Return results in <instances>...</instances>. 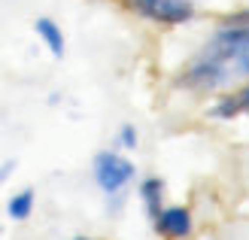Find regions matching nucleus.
Here are the masks:
<instances>
[{
    "label": "nucleus",
    "mask_w": 249,
    "mask_h": 240,
    "mask_svg": "<svg viewBox=\"0 0 249 240\" xmlns=\"http://www.w3.org/2000/svg\"><path fill=\"white\" fill-rule=\"evenodd\" d=\"M249 79V12L234 16L228 24L210 37V40L189 58L179 70L177 85L195 94L222 92Z\"/></svg>",
    "instance_id": "obj_1"
},
{
    "label": "nucleus",
    "mask_w": 249,
    "mask_h": 240,
    "mask_svg": "<svg viewBox=\"0 0 249 240\" xmlns=\"http://www.w3.org/2000/svg\"><path fill=\"white\" fill-rule=\"evenodd\" d=\"M91 173H94V183H97V188H101L104 195H122L124 188L131 185V180H134V164L124 158V155H119V152H97L94 155V164H91Z\"/></svg>",
    "instance_id": "obj_2"
},
{
    "label": "nucleus",
    "mask_w": 249,
    "mask_h": 240,
    "mask_svg": "<svg viewBox=\"0 0 249 240\" xmlns=\"http://www.w3.org/2000/svg\"><path fill=\"white\" fill-rule=\"evenodd\" d=\"M155 231L164 237V240H185L195 228V216L189 207H179V204H170V207H161L155 216H152Z\"/></svg>",
    "instance_id": "obj_3"
},
{
    "label": "nucleus",
    "mask_w": 249,
    "mask_h": 240,
    "mask_svg": "<svg viewBox=\"0 0 249 240\" xmlns=\"http://www.w3.org/2000/svg\"><path fill=\"white\" fill-rule=\"evenodd\" d=\"M210 116L219 122H231V119H249V79L228 88L213 107H210Z\"/></svg>",
    "instance_id": "obj_4"
},
{
    "label": "nucleus",
    "mask_w": 249,
    "mask_h": 240,
    "mask_svg": "<svg viewBox=\"0 0 249 240\" xmlns=\"http://www.w3.org/2000/svg\"><path fill=\"white\" fill-rule=\"evenodd\" d=\"M195 18V3L192 0H161L152 21L158 24H167V28H179V24L192 21Z\"/></svg>",
    "instance_id": "obj_5"
},
{
    "label": "nucleus",
    "mask_w": 249,
    "mask_h": 240,
    "mask_svg": "<svg viewBox=\"0 0 249 240\" xmlns=\"http://www.w3.org/2000/svg\"><path fill=\"white\" fill-rule=\"evenodd\" d=\"M34 31H36V37H40L43 46H46L55 58H64V52H67V37H64V31H61V24H58L55 18L40 16V18L34 21Z\"/></svg>",
    "instance_id": "obj_6"
},
{
    "label": "nucleus",
    "mask_w": 249,
    "mask_h": 240,
    "mask_svg": "<svg viewBox=\"0 0 249 240\" xmlns=\"http://www.w3.org/2000/svg\"><path fill=\"white\" fill-rule=\"evenodd\" d=\"M140 198H143V207H146V213H149V219H152L155 213L164 207V183H161L158 176H149V180H143Z\"/></svg>",
    "instance_id": "obj_7"
},
{
    "label": "nucleus",
    "mask_w": 249,
    "mask_h": 240,
    "mask_svg": "<svg viewBox=\"0 0 249 240\" xmlns=\"http://www.w3.org/2000/svg\"><path fill=\"white\" fill-rule=\"evenodd\" d=\"M6 213H9V219H16V222L31 219V213H34V188H21L18 195H12L9 204H6Z\"/></svg>",
    "instance_id": "obj_8"
},
{
    "label": "nucleus",
    "mask_w": 249,
    "mask_h": 240,
    "mask_svg": "<svg viewBox=\"0 0 249 240\" xmlns=\"http://www.w3.org/2000/svg\"><path fill=\"white\" fill-rule=\"evenodd\" d=\"M137 143H140V134H137L134 125H122L119 131V146L122 149H137Z\"/></svg>",
    "instance_id": "obj_9"
},
{
    "label": "nucleus",
    "mask_w": 249,
    "mask_h": 240,
    "mask_svg": "<svg viewBox=\"0 0 249 240\" xmlns=\"http://www.w3.org/2000/svg\"><path fill=\"white\" fill-rule=\"evenodd\" d=\"M128 3H131L134 12H140V16H146V18H152L161 0H128Z\"/></svg>",
    "instance_id": "obj_10"
},
{
    "label": "nucleus",
    "mask_w": 249,
    "mask_h": 240,
    "mask_svg": "<svg viewBox=\"0 0 249 240\" xmlns=\"http://www.w3.org/2000/svg\"><path fill=\"white\" fill-rule=\"evenodd\" d=\"M12 167H16V161H6L3 167H0V185H3V183L9 180V173H12Z\"/></svg>",
    "instance_id": "obj_11"
},
{
    "label": "nucleus",
    "mask_w": 249,
    "mask_h": 240,
    "mask_svg": "<svg viewBox=\"0 0 249 240\" xmlns=\"http://www.w3.org/2000/svg\"><path fill=\"white\" fill-rule=\"evenodd\" d=\"M76 240H94V237H76Z\"/></svg>",
    "instance_id": "obj_12"
},
{
    "label": "nucleus",
    "mask_w": 249,
    "mask_h": 240,
    "mask_svg": "<svg viewBox=\"0 0 249 240\" xmlns=\"http://www.w3.org/2000/svg\"><path fill=\"white\" fill-rule=\"evenodd\" d=\"M0 231H3V228H0Z\"/></svg>",
    "instance_id": "obj_13"
}]
</instances>
